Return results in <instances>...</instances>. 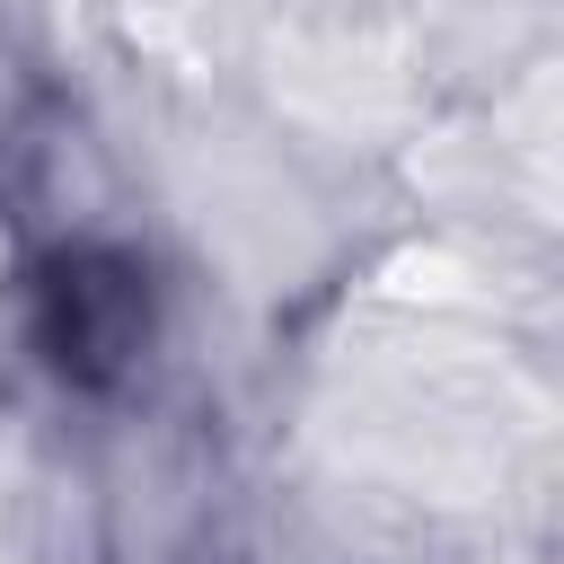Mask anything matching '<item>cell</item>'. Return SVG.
I'll return each instance as SVG.
<instances>
[{
	"label": "cell",
	"mask_w": 564,
	"mask_h": 564,
	"mask_svg": "<svg viewBox=\"0 0 564 564\" xmlns=\"http://www.w3.org/2000/svg\"><path fill=\"white\" fill-rule=\"evenodd\" d=\"M159 335H167L159 264L123 238H44L0 282V352L62 405L132 397Z\"/></svg>",
	"instance_id": "obj_1"
}]
</instances>
